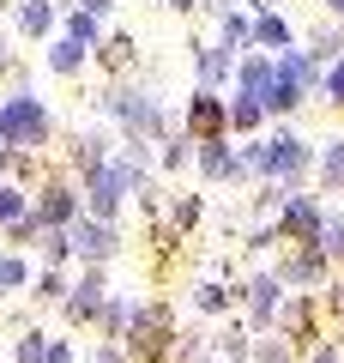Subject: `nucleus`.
I'll list each match as a JSON object with an SVG mask.
<instances>
[{"label": "nucleus", "instance_id": "1", "mask_svg": "<svg viewBox=\"0 0 344 363\" xmlns=\"http://www.w3.org/2000/svg\"><path fill=\"white\" fill-rule=\"evenodd\" d=\"M55 121L49 109H42V97H30V91H13L6 104H0V145L6 152H37V145H49Z\"/></svg>", "mask_w": 344, "mask_h": 363}, {"label": "nucleus", "instance_id": "2", "mask_svg": "<svg viewBox=\"0 0 344 363\" xmlns=\"http://www.w3.org/2000/svg\"><path fill=\"white\" fill-rule=\"evenodd\" d=\"M67 242H73V255H85V260H109L115 255V230L103 218H73L67 224Z\"/></svg>", "mask_w": 344, "mask_h": 363}, {"label": "nucleus", "instance_id": "3", "mask_svg": "<svg viewBox=\"0 0 344 363\" xmlns=\"http://www.w3.org/2000/svg\"><path fill=\"white\" fill-rule=\"evenodd\" d=\"M18 30H25V37H49L55 30V6L49 0H18Z\"/></svg>", "mask_w": 344, "mask_h": 363}, {"label": "nucleus", "instance_id": "4", "mask_svg": "<svg viewBox=\"0 0 344 363\" xmlns=\"http://www.w3.org/2000/svg\"><path fill=\"white\" fill-rule=\"evenodd\" d=\"M254 157L266 169H296V164H302V145H296V140H272L266 152H254Z\"/></svg>", "mask_w": 344, "mask_h": 363}, {"label": "nucleus", "instance_id": "5", "mask_svg": "<svg viewBox=\"0 0 344 363\" xmlns=\"http://www.w3.org/2000/svg\"><path fill=\"white\" fill-rule=\"evenodd\" d=\"M18 218H30V194H25V188H0V224L13 230Z\"/></svg>", "mask_w": 344, "mask_h": 363}, {"label": "nucleus", "instance_id": "6", "mask_svg": "<svg viewBox=\"0 0 344 363\" xmlns=\"http://www.w3.org/2000/svg\"><path fill=\"white\" fill-rule=\"evenodd\" d=\"M49 67H55V73H79V67H85V49H79L73 37H61V43L49 49Z\"/></svg>", "mask_w": 344, "mask_h": 363}, {"label": "nucleus", "instance_id": "7", "mask_svg": "<svg viewBox=\"0 0 344 363\" xmlns=\"http://www.w3.org/2000/svg\"><path fill=\"white\" fill-rule=\"evenodd\" d=\"M25 279H30V267L18 255H0V297H13V291H25Z\"/></svg>", "mask_w": 344, "mask_h": 363}, {"label": "nucleus", "instance_id": "8", "mask_svg": "<svg viewBox=\"0 0 344 363\" xmlns=\"http://www.w3.org/2000/svg\"><path fill=\"white\" fill-rule=\"evenodd\" d=\"M42 357H49V333H25L13 345V363H42Z\"/></svg>", "mask_w": 344, "mask_h": 363}, {"label": "nucleus", "instance_id": "9", "mask_svg": "<svg viewBox=\"0 0 344 363\" xmlns=\"http://www.w3.org/2000/svg\"><path fill=\"white\" fill-rule=\"evenodd\" d=\"M67 37H73L79 49H91V43H97V18L91 13H67Z\"/></svg>", "mask_w": 344, "mask_h": 363}, {"label": "nucleus", "instance_id": "10", "mask_svg": "<svg viewBox=\"0 0 344 363\" xmlns=\"http://www.w3.org/2000/svg\"><path fill=\"white\" fill-rule=\"evenodd\" d=\"M193 128H200V133L224 128V116H217V104H212V97H200V104H193Z\"/></svg>", "mask_w": 344, "mask_h": 363}, {"label": "nucleus", "instance_id": "11", "mask_svg": "<svg viewBox=\"0 0 344 363\" xmlns=\"http://www.w3.org/2000/svg\"><path fill=\"white\" fill-rule=\"evenodd\" d=\"M42 255H49L55 267H61V260L73 255V242H67V230H42Z\"/></svg>", "mask_w": 344, "mask_h": 363}, {"label": "nucleus", "instance_id": "12", "mask_svg": "<svg viewBox=\"0 0 344 363\" xmlns=\"http://www.w3.org/2000/svg\"><path fill=\"white\" fill-rule=\"evenodd\" d=\"M37 297L42 303H61L67 297V279H61V272H42V279H37Z\"/></svg>", "mask_w": 344, "mask_h": 363}, {"label": "nucleus", "instance_id": "13", "mask_svg": "<svg viewBox=\"0 0 344 363\" xmlns=\"http://www.w3.org/2000/svg\"><path fill=\"white\" fill-rule=\"evenodd\" d=\"M314 224H320V212L308 206V200H296L290 206V230H314Z\"/></svg>", "mask_w": 344, "mask_h": 363}, {"label": "nucleus", "instance_id": "14", "mask_svg": "<svg viewBox=\"0 0 344 363\" xmlns=\"http://www.w3.org/2000/svg\"><path fill=\"white\" fill-rule=\"evenodd\" d=\"M320 169H326L332 182H344V145H332V152H326V164H320Z\"/></svg>", "mask_w": 344, "mask_h": 363}, {"label": "nucleus", "instance_id": "15", "mask_svg": "<svg viewBox=\"0 0 344 363\" xmlns=\"http://www.w3.org/2000/svg\"><path fill=\"white\" fill-rule=\"evenodd\" d=\"M200 67H205V79H224V67H229V55H200Z\"/></svg>", "mask_w": 344, "mask_h": 363}, {"label": "nucleus", "instance_id": "16", "mask_svg": "<svg viewBox=\"0 0 344 363\" xmlns=\"http://www.w3.org/2000/svg\"><path fill=\"white\" fill-rule=\"evenodd\" d=\"M42 363H73V345H67V339H49V357Z\"/></svg>", "mask_w": 344, "mask_h": 363}, {"label": "nucleus", "instance_id": "17", "mask_svg": "<svg viewBox=\"0 0 344 363\" xmlns=\"http://www.w3.org/2000/svg\"><path fill=\"white\" fill-rule=\"evenodd\" d=\"M260 43H284V25H278V18H260Z\"/></svg>", "mask_w": 344, "mask_h": 363}, {"label": "nucleus", "instance_id": "18", "mask_svg": "<svg viewBox=\"0 0 344 363\" xmlns=\"http://www.w3.org/2000/svg\"><path fill=\"white\" fill-rule=\"evenodd\" d=\"M109 6H115V0H79V13H91V18H97V13H109Z\"/></svg>", "mask_w": 344, "mask_h": 363}, {"label": "nucleus", "instance_id": "19", "mask_svg": "<svg viewBox=\"0 0 344 363\" xmlns=\"http://www.w3.org/2000/svg\"><path fill=\"white\" fill-rule=\"evenodd\" d=\"M332 97H338V104H344V67H338V73H332Z\"/></svg>", "mask_w": 344, "mask_h": 363}, {"label": "nucleus", "instance_id": "20", "mask_svg": "<svg viewBox=\"0 0 344 363\" xmlns=\"http://www.w3.org/2000/svg\"><path fill=\"white\" fill-rule=\"evenodd\" d=\"M6 164H13V152H6V145H0V169H6Z\"/></svg>", "mask_w": 344, "mask_h": 363}, {"label": "nucleus", "instance_id": "21", "mask_svg": "<svg viewBox=\"0 0 344 363\" xmlns=\"http://www.w3.org/2000/svg\"><path fill=\"white\" fill-rule=\"evenodd\" d=\"M0 67H6V43H0Z\"/></svg>", "mask_w": 344, "mask_h": 363}, {"label": "nucleus", "instance_id": "22", "mask_svg": "<svg viewBox=\"0 0 344 363\" xmlns=\"http://www.w3.org/2000/svg\"><path fill=\"white\" fill-rule=\"evenodd\" d=\"M176 6H193V0H176Z\"/></svg>", "mask_w": 344, "mask_h": 363}, {"label": "nucleus", "instance_id": "23", "mask_svg": "<svg viewBox=\"0 0 344 363\" xmlns=\"http://www.w3.org/2000/svg\"><path fill=\"white\" fill-rule=\"evenodd\" d=\"M332 6H338V13H344V0H332Z\"/></svg>", "mask_w": 344, "mask_h": 363}]
</instances>
